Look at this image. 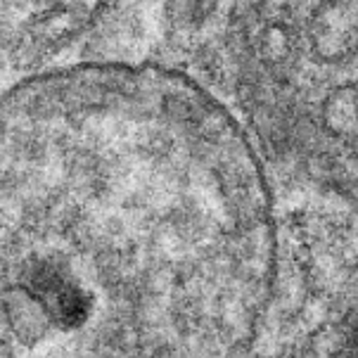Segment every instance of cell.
Here are the masks:
<instances>
[{
    "mask_svg": "<svg viewBox=\"0 0 358 358\" xmlns=\"http://www.w3.org/2000/svg\"><path fill=\"white\" fill-rule=\"evenodd\" d=\"M273 268L250 131L159 64L0 98V358H238Z\"/></svg>",
    "mask_w": 358,
    "mask_h": 358,
    "instance_id": "obj_1",
    "label": "cell"
},
{
    "mask_svg": "<svg viewBox=\"0 0 358 358\" xmlns=\"http://www.w3.org/2000/svg\"><path fill=\"white\" fill-rule=\"evenodd\" d=\"M228 45L259 141L358 195V0H238Z\"/></svg>",
    "mask_w": 358,
    "mask_h": 358,
    "instance_id": "obj_2",
    "label": "cell"
}]
</instances>
